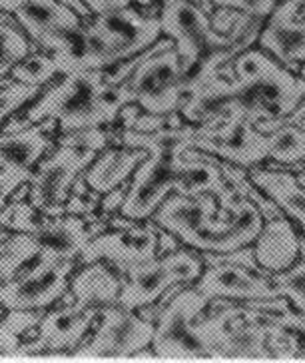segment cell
<instances>
[{"label":"cell","mask_w":305,"mask_h":363,"mask_svg":"<svg viewBox=\"0 0 305 363\" xmlns=\"http://www.w3.org/2000/svg\"><path fill=\"white\" fill-rule=\"evenodd\" d=\"M252 182L267 194L285 214H289L301 225L305 234V188L299 186L292 174L287 172L255 170L250 174Z\"/></svg>","instance_id":"cell-27"},{"label":"cell","mask_w":305,"mask_h":363,"mask_svg":"<svg viewBox=\"0 0 305 363\" xmlns=\"http://www.w3.org/2000/svg\"><path fill=\"white\" fill-rule=\"evenodd\" d=\"M267 158L279 164H297L305 158V136L297 124H285L274 130Z\"/></svg>","instance_id":"cell-28"},{"label":"cell","mask_w":305,"mask_h":363,"mask_svg":"<svg viewBox=\"0 0 305 363\" xmlns=\"http://www.w3.org/2000/svg\"><path fill=\"white\" fill-rule=\"evenodd\" d=\"M305 0H285L275 9L272 21L260 34V46L272 52L292 70H299L297 62L305 60V16L295 18Z\"/></svg>","instance_id":"cell-17"},{"label":"cell","mask_w":305,"mask_h":363,"mask_svg":"<svg viewBox=\"0 0 305 363\" xmlns=\"http://www.w3.org/2000/svg\"><path fill=\"white\" fill-rule=\"evenodd\" d=\"M214 357L274 359L267 347L265 321H248L223 331L214 343Z\"/></svg>","instance_id":"cell-24"},{"label":"cell","mask_w":305,"mask_h":363,"mask_svg":"<svg viewBox=\"0 0 305 363\" xmlns=\"http://www.w3.org/2000/svg\"><path fill=\"white\" fill-rule=\"evenodd\" d=\"M255 240L257 244L253 247V256H255L257 266L262 267L267 276L287 269L299 256L301 240L297 238L294 225L289 224L284 216L267 220V224L263 225Z\"/></svg>","instance_id":"cell-20"},{"label":"cell","mask_w":305,"mask_h":363,"mask_svg":"<svg viewBox=\"0 0 305 363\" xmlns=\"http://www.w3.org/2000/svg\"><path fill=\"white\" fill-rule=\"evenodd\" d=\"M214 4H220V6H230V0H211Z\"/></svg>","instance_id":"cell-36"},{"label":"cell","mask_w":305,"mask_h":363,"mask_svg":"<svg viewBox=\"0 0 305 363\" xmlns=\"http://www.w3.org/2000/svg\"><path fill=\"white\" fill-rule=\"evenodd\" d=\"M92 318H94V310H84L78 306H70V308L48 313L40 321L38 347H46V350L72 347L82 340V335L92 323Z\"/></svg>","instance_id":"cell-23"},{"label":"cell","mask_w":305,"mask_h":363,"mask_svg":"<svg viewBox=\"0 0 305 363\" xmlns=\"http://www.w3.org/2000/svg\"><path fill=\"white\" fill-rule=\"evenodd\" d=\"M24 180L21 178H16V176H12V174H6L4 170H0V206L6 202V198L11 196V192L22 184Z\"/></svg>","instance_id":"cell-35"},{"label":"cell","mask_w":305,"mask_h":363,"mask_svg":"<svg viewBox=\"0 0 305 363\" xmlns=\"http://www.w3.org/2000/svg\"><path fill=\"white\" fill-rule=\"evenodd\" d=\"M263 228V216L257 206L248 198L233 200L211 224L201 232L189 246L210 252V254H228L242 250L260 235Z\"/></svg>","instance_id":"cell-11"},{"label":"cell","mask_w":305,"mask_h":363,"mask_svg":"<svg viewBox=\"0 0 305 363\" xmlns=\"http://www.w3.org/2000/svg\"><path fill=\"white\" fill-rule=\"evenodd\" d=\"M96 333L90 345L80 352L90 355H130L142 352L154 340L156 325L152 321L138 318L126 308H96Z\"/></svg>","instance_id":"cell-10"},{"label":"cell","mask_w":305,"mask_h":363,"mask_svg":"<svg viewBox=\"0 0 305 363\" xmlns=\"http://www.w3.org/2000/svg\"><path fill=\"white\" fill-rule=\"evenodd\" d=\"M198 291L208 299L230 301H257L279 298V291L272 279L252 274V269L233 262H214L198 281Z\"/></svg>","instance_id":"cell-13"},{"label":"cell","mask_w":305,"mask_h":363,"mask_svg":"<svg viewBox=\"0 0 305 363\" xmlns=\"http://www.w3.org/2000/svg\"><path fill=\"white\" fill-rule=\"evenodd\" d=\"M12 14L22 30L50 52L68 34L84 26L80 14L62 0H22Z\"/></svg>","instance_id":"cell-12"},{"label":"cell","mask_w":305,"mask_h":363,"mask_svg":"<svg viewBox=\"0 0 305 363\" xmlns=\"http://www.w3.org/2000/svg\"><path fill=\"white\" fill-rule=\"evenodd\" d=\"M299 74H301V78L305 80V66H304V68H299Z\"/></svg>","instance_id":"cell-39"},{"label":"cell","mask_w":305,"mask_h":363,"mask_svg":"<svg viewBox=\"0 0 305 363\" xmlns=\"http://www.w3.org/2000/svg\"><path fill=\"white\" fill-rule=\"evenodd\" d=\"M130 98L150 114H172L186 98V82L174 40H164L138 62L128 80Z\"/></svg>","instance_id":"cell-7"},{"label":"cell","mask_w":305,"mask_h":363,"mask_svg":"<svg viewBox=\"0 0 305 363\" xmlns=\"http://www.w3.org/2000/svg\"><path fill=\"white\" fill-rule=\"evenodd\" d=\"M9 12L0 11V76H4L21 58L30 52V44L18 30V26L6 18Z\"/></svg>","instance_id":"cell-29"},{"label":"cell","mask_w":305,"mask_h":363,"mask_svg":"<svg viewBox=\"0 0 305 363\" xmlns=\"http://www.w3.org/2000/svg\"><path fill=\"white\" fill-rule=\"evenodd\" d=\"M128 146L150 150V158L138 168L136 176L128 186L122 203V214L130 220H142L152 216L179 182V166L184 152L194 146V130L160 128L154 134L128 132Z\"/></svg>","instance_id":"cell-2"},{"label":"cell","mask_w":305,"mask_h":363,"mask_svg":"<svg viewBox=\"0 0 305 363\" xmlns=\"http://www.w3.org/2000/svg\"><path fill=\"white\" fill-rule=\"evenodd\" d=\"M158 235L150 225L130 224L120 228L114 234H104L90 240L82 250V262H92L98 257H108L120 266L140 264L156 257Z\"/></svg>","instance_id":"cell-15"},{"label":"cell","mask_w":305,"mask_h":363,"mask_svg":"<svg viewBox=\"0 0 305 363\" xmlns=\"http://www.w3.org/2000/svg\"><path fill=\"white\" fill-rule=\"evenodd\" d=\"M275 288L279 291V296L289 299L295 306V310L305 318V276L287 279V281H282V284H275Z\"/></svg>","instance_id":"cell-33"},{"label":"cell","mask_w":305,"mask_h":363,"mask_svg":"<svg viewBox=\"0 0 305 363\" xmlns=\"http://www.w3.org/2000/svg\"><path fill=\"white\" fill-rule=\"evenodd\" d=\"M126 267V281L120 288L118 303L126 310L152 306L176 284H188L201 276V259L186 250H174L166 257H152Z\"/></svg>","instance_id":"cell-8"},{"label":"cell","mask_w":305,"mask_h":363,"mask_svg":"<svg viewBox=\"0 0 305 363\" xmlns=\"http://www.w3.org/2000/svg\"><path fill=\"white\" fill-rule=\"evenodd\" d=\"M210 299L198 289H184L160 311L154 331V350L162 357L200 359L214 357L208 343L196 331V318Z\"/></svg>","instance_id":"cell-9"},{"label":"cell","mask_w":305,"mask_h":363,"mask_svg":"<svg viewBox=\"0 0 305 363\" xmlns=\"http://www.w3.org/2000/svg\"><path fill=\"white\" fill-rule=\"evenodd\" d=\"M146 158V150H106L86 174V184L96 194H108L118 188L132 174L140 162Z\"/></svg>","instance_id":"cell-25"},{"label":"cell","mask_w":305,"mask_h":363,"mask_svg":"<svg viewBox=\"0 0 305 363\" xmlns=\"http://www.w3.org/2000/svg\"><path fill=\"white\" fill-rule=\"evenodd\" d=\"M70 269L72 259H64L26 278L0 281V306L26 311L50 306L64 294Z\"/></svg>","instance_id":"cell-14"},{"label":"cell","mask_w":305,"mask_h":363,"mask_svg":"<svg viewBox=\"0 0 305 363\" xmlns=\"http://www.w3.org/2000/svg\"><path fill=\"white\" fill-rule=\"evenodd\" d=\"M38 94V86L24 84V82H16V84L6 86L4 90H0V122L2 118L12 114L14 110H18L28 98Z\"/></svg>","instance_id":"cell-32"},{"label":"cell","mask_w":305,"mask_h":363,"mask_svg":"<svg viewBox=\"0 0 305 363\" xmlns=\"http://www.w3.org/2000/svg\"><path fill=\"white\" fill-rule=\"evenodd\" d=\"M253 14L242 12L230 33L221 34L211 26L208 12L192 0H164L160 9V26L176 44V52L186 72L200 60L204 50H230L242 38Z\"/></svg>","instance_id":"cell-5"},{"label":"cell","mask_w":305,"mask_h":363,"mask_svg":"<svg viewBox=\"0 0 305 363\" xmlns=\"http://www.w3.org/2000/svg\"><path fill=\"white\" fill-rule=\"evenodd\" d=\"M36 315L30 310H14L9 320L0 325V352L16 350V335L36 323Z\"/></svg>","instance_id":"cell-31"},{"label":"cell","mask_w":305,"mask_h":363,"mask_svg":"<svg viewBox=\"0 0 305 363\" xmlns=\"http://www.w3.org/2000/svg\"><path fill=\"white\" fill-rule=\"evenodd\" d=\"M134 2H138L140 6H150V4H152L154 0H134Z\"/></svg>","instance_id":"cell-37"},{"label":"cell","mask_w":305,"mask_h":363,"mask_svg":"<svg viewBox=\"0 0 305 363\" xmlns=\"http://www.w3.org/2000/svg\"><path fill=\"white\" fill-rule=\"evenodd\" d=\"M120 279L102 264L86 267L72 281V291L76 306L84 310H96L118 303L120 296Z\"/></svg>","instance_id":"cell-26"},{"label":"cell","mask_w":305,"mask_h":363,"mask_svg":"<svg viewBox=\"0 0 305 363\" xmlns=\"http://www.w3.org/2000/svg\"><path fill=\"white\" fill-rule=\"evenodd\" d=\"M28 234L36 247L48 254L54 262L72 259L82 254L84 246L90 242V232L86 230L84 220L76 216L54 222H38Z\"/></svg>","instance_id":"cell-21"},{"label":"cell","mask_w":305,"mask_h":363,"mask_svg":"<svg viewBox=\"0 0 305 363\" xmlns=\"http://www.w3.org/2000/svg\"><path fill=\"white\" fill-rule=\"evenodd\" d=\"M275 4H277V0H230L228 9H235V11L265 18L275 11Z\"/></svg>","instance_id":"cell-34"},{"label":"cell","mask_w":305,"mask_h":363,"mask_svg":"<svg viewBox=\"0 0 305 363\" xmlns=\"http://www.w3.org/2000/svg\"><path fill=\"white\" fill-rule=\"evenodd\" d=\"M102 84L104 76L98 74V70H70L66 78L50 86V90L32 104L21 126L44 118L56 120L66 132L100 126L108 122L98 102Z\"/></svg>","instance_id":"cell-6"},{"label":"cell","mask_w":305,"mask_h":363,"mask_svg":"<svg viewBox=\"0 0 305 363\" xmlns=\"http://www.w3.org/2000/svg\"><path fill=\"white\" fill-rule=\"evenodd\" d=\"M188 94L206 98L230 96L240 102L253 122L292 114L305 98V80L292 74L263 50H243L233 58V78L211 74Z\"/></svg>","instance_id":"cell-1"},{"label":"cell","mask_w":305,"mask_h":363,"mask_svg":"<svg viewBox=\"0 0 305 363\" xmlns=\"http://www.w3.org/2000/svg\"><path fill=\"white\" fill-rule=\"evenodd\" d=\"M160 33V16H146L130 4L98 12L84 26V70H98L140 52Z\"/></svg>","instance_id":"cell-3"},{"label":"cell","mask_w":305,"mask_h":363,"mask_svg":"<svg viewBox=\"0 0 305 363\" xmlns=\"http://www.w3.org/2000/svg\"><path fill=\"white\" fill-rule=\"evenodd\" d=\"M218 214L216 198L210 192L176 194L160 203L156 222L166 232L179 238L184 244H192L198 235L211 224V220Z\"/></svg>","instance_id":"cell-16"},{"label":"cell","mask_w":305,"mask_h":363,"mask_svg":"<svg viewBox=\"0 0 305 363\" xmlns=\"http://www.w3.org/2000/svg\"><path fill=\"white\" fill-rule=\"evenodd\" d=\"M56 72H58V66L50 54H26L11 68L14 80L32 86L48 82Z\"/></svg>","instance_id":"cell-30"},{"label":"cell","mask_w":305,"mask_h":363,"mask_svg":"<svg viewBox=\"0 0 305 363\" xmlns=\"http://www.w3.org/2000/svg\"><path fill=\"white\" fill-rule=\"evenodd\" d=\"M50 140L44 126H26L0 136V170L21 180H28L32 168L40 162Z\"/></svg>","instance_id":"cell-19"},{"label":"cell","mask_w":305,"mask_h":363,"mask_svg":"<svg viewBox=\"0 0 305 363\" xmlns=\"http://www.w3.org/2000/svg\"><path fill=\"white\" fill-rule=\"evenodd\" d=\"M274 359H305V318L299 311H263Z\"/></svg>","instance_id":"cell-22"},{"label":"cell","mask_w":305,"mask_h":363,"mask_svg":"<svg viewBox=\"0 0 305 363\" xmlns=\"http://www.w3.org/2000/svg\"><path fill=\"white\" fill-rule=\"evenodd\" d=\"M299 128H301V132H304V136H305V116L299 120ZM305 160V158H304Z\"/></svg>","instance_id":"cell-38"},{"label":"cell","mask_w":305,"mask_h":363,"mask_svg":"<svg viewBox=\"0 0 305 363\" xmlns=\"http://www.w3.org/2000/svg\"><path fill=\"white\" fill-rule=\"evenodd\" d=\"M194 146L226 158L232 164L240 166H253L267 158V152L272 146V134H263L255 128V122L250 118H243L240 126L233 130L230 136L218 140L198 138L194 136Z\"/></svg>","instance_id":"cell-18"},{"label":"cell","mask_w":305,"mask_h":363,"mask_svg":"<svg viewBox=\"0 0 305 363\" xmlns=\"http://www.w3.org/2000/svg\"><path fill=\"white\" fill-rule=\"evenodd\" d=\"M104 144L106 134L98 126L74 130L68 138H64L60 148L38 166L30 186L32 206L52 216L62 214L76 174L84 170L88 162L94 160Z\"/></svg>","instance_id":"cell-4"}]
</instances>
